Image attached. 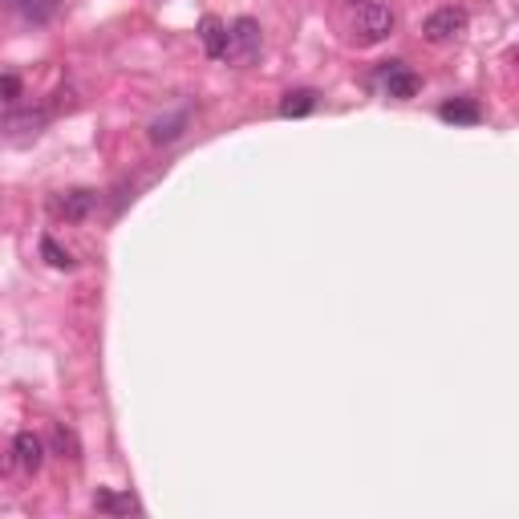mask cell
<instances>
[{"label":"cell","mask_w":519,"mask_h":519,"mask_svg":"<svg viewBox=\"0 0 519 519\" xmlns=\"http://www.w3.org/2000/svg\"><path fill=\"white\" fill-rule=\"evenodd\" d=\"M397 24V13L389 0H361L353 13V41L357 45H378L394 32Z\"/></svg>","instance_id":"cell-1"},{"label":"cell","mask_w":519,"mask_h":519,"mask_svg":"<svg viewBox=\"0 0 519 519\" xmlns=\"http://www.w3.org/2000/svg\"><path fill=\"white\" fill-rule=\"evenodd\" d=\"M462 32H467V13L454 5L434 8V13L422 21V37H426L430 45H451V41H459Z\"/></svg>","instance_id":"cell-3"},{"label":"cell","mask_w":519,"mask_h":519,"mask_svg":"<svg viewBox=\"0 0 519 519\" xmlns=\"http://www.w3.org/2000/svg\"><path fill=\"white\" fill-rule=\"evenodd\" d=\"M97 207V191H89V187H73V191H57L53 199H49V211H53L57 219H86L89 211Z\"/></svg>","instance_id":"cell-5"},{"label":"cell","mask_w":519,"mask_h":519,"mask_svg":"<svg viewBox=\"0 0 519 519\" xmlns=\"http://www.w3.org/2000/svg\"><path fill=\"white\" fill-rule=\"evenodd\" d=\"M316 110V89H288L280 97V118H305Z\"/></svg>","instance_id":"cell-11"},{"label":"cell","mask_w":519,"mask_h":519,"mask_svg":"<svg viewBox=\"0 0 519 519\" xmlns=\"http://www.w3.org/2000/svg\"><path fill=\"white\" fill-rule=\"evenodd\" d=\"M378 86H381V94H386V97L410 102V97L422 89V81H418V73H414L405 61H381L378 65Z\"/></svg>","instance_id":"cell-4"},{"label":"cell","mask_w":519,"mask_h":519,"mask_svg":"<svg viewBox=\"0 0 519 519\" xmlns=\"http://www.w3.org/2000/svg\"><path fill=\"white\" fill-rule=\"evenodd\" d=\"M199 45L207 57H215V61H223L227 53V24L219 21V16H203L199 21Z\"/></svg>","instance_id":"cell-9"},{"label":"cell","mask_w":519,"mask_h":519,"mask_svg":"<svg viewBox=\"0 0 519 519\" xmlns=\"http://www.w3.org/2000/svg\"><path fill=\"white\" fill-rule=\"evenodd\" d=\"M5 5H8V8H21V0H5Z\"/></svg>","instance_id":"cell-16"},{"label":"cell","mask_w":519,"mask_h":519,"mask_svg":"<svg viewBox=\"0 0 519 519\" xmlns=\"http://www.w3.org/2000/svg\"><path fill=\"white\" fill-rule=\"evenodd\" d=\"M24 94L21 73H0V102H16Z\"/></svg>","instance_id":"cell-15"},{"label":"cell","mask_w":519,"mask_h":519,"mask_svg":"<svg viewBox=\"0 0 519 519\" xmlns=\"http://www.w3.org/2000/svg\"><path fill=\"white\" fill-rule=\"evenodd\" d=\"M53 118V105H32V110H13L0 118V134H37Z\"/></svg>","instance_id":"cell-6"},{"label":"cell","mask_w":519,"mask_h":519,"mask_svg":"<svg viewBox=\"0 0 519 519\" xmlns=\"http://www.w3.org/2000/svg\"><path fill=\"white\" fill-rule=\"evenodd\" d=\"M438 118L451 122V126H475V122H483V110H478L475 97H446L438 105Z\"/></svg>","instance_id":"cell-8"},{"label":"cell","mask_w":519,"mask_h":519,"mask_svg":"<svg viewBox=\"0 0 519 519\" xmlns=\"http://www.w3.org/2000/svg\"><path fill=\"white\" fill-rule=\"evenodd\" d=\"M187 122H191V110H175V114H162V118L150 122V142L154 146H167L175 138H183Z\"/></svg>","instance_id":"cell-10"},{"label":"cell","mask_w":519,"mask_h":519,"mask_svg":"<svg viewBox=\"0 0 519 519\" xmlns=\"http://www.w3.org/2000/svg\"><path fill=\"white\" fill-rule=\"evenodd\" d=\"M94 507L105 511V515H130V511H138V503L130 499V495H118V491H97Z\"/></svg>","instance_id":"cell-12"},{"label":"cell","mask_w":519,"mask_h":519,"mask_svg":"<svg viewBox=\"0 0 519 519\" xmlns=\"http://www.w3.org/2000/svg\"><path fill=\"white\" fill-rule=\"evenodd\" d=\"M41 260H45L49 268H61V272H69V268H73V256L53 240V235H41Z\"/></svg>","instance_id":"cell-13"},{"label":"cell","mask_w":519,"mask_h":519,"mask_svg":"<svg viewBox=\"0 0 519 519\" xmlns=\"http://www.w3.org/2000/svg\"><path fill=\"white\" fill-rule=\"evenodd\" d=\"M53 451L61 454V459H69V462H77V459H81L77 438H73V430H65V426H53Z\"/></svg>","instance_id":"cell-14"},{"label":"cell","mask_w":519,"mask_h":519,"mask_svg":"<svg viewBox=\"0 0 519 519\" xmlns=\"http://www.w3.org/2000/svg\"><path fill=\"white\" fill-rule=\"evenodd\" d=\"M13 459L24 475H37L41 462H45V442H41L32 430H21V434L13 438Z\"/></svg>","instance_id":"cell-7"},{"label":"cell","mask_w":519,"mask_h":519,"mask_svg":"<svg viewBox=\"0 0 519 519\" xmlns=\"http://www.w3.org/2000/svg\"><path fill=\"white\" fill-rule=\"evenodd\" d=\"M260 45H264V29H260L256 16H235L227 24V61L235 65H251L260 57Z\"/></svg>","instance_id":"cell-2"}]
</instances>
